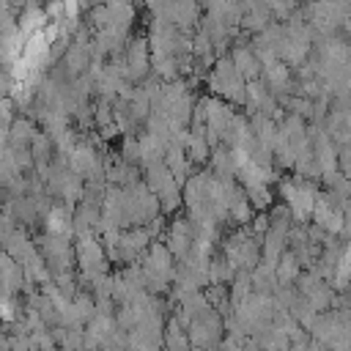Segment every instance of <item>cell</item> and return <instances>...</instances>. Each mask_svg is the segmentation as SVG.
<instances>
[{
	"mask_svg": "<svg viewBox=\"0 0 351 351\" xmlns=\"http://www.w3.org/2000/svg\"><path fill=\"white\" fill-rule=\"evenodd\" d=\"M206 82H208V90L219 99H225L228 104L233 107H244V80L239 77V71L233 69L228 52L225 55H217L208 74H206Z\"/></svg>",
	"mask_w": 351,
	"mask_h": 351,
	"instance_id": "6da1fadb",
	"label": "cell"
},
{
	"mask_svg": "<svg viewBox=\"0 0 351 351\" xmlns=\"http://www.w3.org/2000/svg\"><path fill=\"white\" fill-rule=\"evenodd\" d=\"M318 184L315 181H307V178H288V181H280V195L291 211V219L299 222V225H307V217L313 211V203L318 197Z\"/></svg>",
	"mask_w": 351,
	"mask_h": 351,
	"instance_id": "7a4b0ae2",
	"label": "cell"
},
{
	"mask_svg": "<svg viewBox=\"0 0 351 351\" xmlns=\"http://www.w3.org/2000/svg\"><path fill=\"white\" fill-rule=\"evenodd\" d=\"M186 337H189V346H200V348H217L219 337H222V315L208 307L206 313L195 315L189 324H186Z\"/></svg>",
	"mask_w": 351,
	"mask_h": 351,
	"instance_id": "3957f363",
	"label": "cell"
},
{
	"mask_svg": "<svg viewBox=\"0 0 351 351\" xmlns=\"http://www.w3.org/2000/svg\"><path fill=\"white\" fill-rule=\"evenodd\" d=\"M123 60H126L129 82L140 85L151 74V47H148V38L143 33L126 38V44H123Z\"/></svg>",
	"mask_w": 351,
	"mask_h": 351,
	"instance_id": "277c9868",
	"label": "cell"
},
{
	"mask_svg": "<svg viewBox=\"0 0 351 351\" xmlns=\"http://www.w3.org/2000/svg\"><path fill=\"white\" fill-rule=\"evenodd\" d=\"M228 58H230L233 69L239 71V77H241L244 82L261 77V60L255 58V52H252V47H250V38H244V41H241V38H233V44L228 47Z\"/></svg>",
	"mask_w": 351,
	"mask_h": 351,
	"instance_id": "5b68a950",
	"label": "cell"
},
{
	"mask_svg": "<svg viewBox=\"0 0 351 351\" xmlns=\"http://www.w3.org/2000/svg\"><path fill=\"white\" fill-rule=\"evenodd\" d=\"M310 217H313V222H315L324 233L337 236V233H340V228H343L346 211H340V208L335 206V200H332L326 192H318V197H315V203H313Z\"/></svg>",
	"mask_w": 351,
	"mask_h": 351,
	"instance_id": "8992f818",
	"label": "cell"
},
{
	"mask_svg": "<svg viewBox=\"0 0 351 351\" xmlns=\"http://www.w3.org/2000/svg\"><path fill=\"white\" fill-rule=\"evenodd\" d=\"M261 82L274 96H291L293 93V69L285 66L282 60H271L269 66L261 69Z\"/></svg>",
	"mask_w": 351,
	"mask_h": 351,
	"instance_id": "52a82bcc",
	"label": "cell"
},
{
	"mask_svg": "<svg viewBox=\"0 0 351 351\" xmlns=\"http://www.w3.org/2000/svg\"><path fill=\"white\" fill-rule=\"evenodd\" d=\"M162 241H165V247L170 250V255H173L176 261L186 258V255L192 252V244H195L192 228H189L186 217H184V219H173V222L167 225V233L162 236Z\"/></svg>",
	"mask_w": 351,
	"mask_h": 351,
	"instance_id": "ba28073f",
	"label": "cell"
},
{
	"mask_svg": "<svg viewBox=\"0 0 351 351\" xmlns=\"http://www.w3.org/2000/svg\"><path fill=\"white\" fill-rule=\"evenodd\" d=\"M41 225H44V233H52V236H69V239H74V233H71V206H66L63 200L52 203V206L44 211Z\"/></svg>",
	"mask_w": 351,
	"mask_h": 351,
	"instance_id": "9c48e42d",
	"label": "cell"
},
{
	"mask_svg": "<svg viewBox=\"0 0 351 351\" xmlns=\"http://www.w3.org/2000/svg\"><path fill=\"white\" fill-rule=\"evenodd\" d=\"M236 167H239V162H236L233 148H228L222 143L211 148V154H208V170L217 178H233L236 176Z\"/></svg>",
	"mask_w": 351,
	"mask_h": 351,
	"instance_id": "30bf717a",
	"label": "cell"
},
{
	"mask_svg": "<svg viewBox=\"0 0 351 351\" xmlns=\"http://www.w3.org/2000/svg\"><path fill=\"white\" fill-rule=\"evenodd\" d=\"M134 19H137V8L134 3H118V5H107V27L129 36V30L134 27Z\"/></svg>",
	"mask_w": 351,
	"mask_h": 351,
	"instance_id": "8fae6325",
	"label": "cell"
},
{
	"mask_svg": "<svg viewBox=\"0 0 351 351\" xmlns=\"http://www.w3.org/2000/svg\"><path fill=\"white\" fill-rule=\"evenodd\" d=\"M44 25H47V16H44L41 3L27 0V5H25L19 14H16V27H19V36H22V38H27L30 33L41 30Z\"/></svg>",
	"mask_w": 351,
	"mask_h": 351,
	"instance_id": "7c38bea8",
	"label": "cell"
},
{
	"mask_svg": "<svg viewBox=\"0 0 351 351\" xmlns=\"http://www.w3.org/2000/svg\"><path fill=\"white\" fill-rule=\"evenodd\" d=\"M36 121L27 115H14V121L8 123V148H27L33 134H36Z\"/></svg>",
	"mask_w": 351,
	"mask_h": 351,
	"instance_id": "4fadbf2b",
	"label": "cell"
},
{
	"mask_svg": "<svg viewBox=\"0 0 351 351\" xmlns=\"http://www.w3.org/2000/svg\"><path fill=\"white\" fill-rule=\"evenodd\" d=\"M137 137V154H140V167H145V165H151V162H159L162 156H165V148H167V143L165 140H159L156 134H151V132H140V134H134Z\"/></svg>",
	"mask_w": 351,
	"mask_h": 351,
	"instance_id": "5bb4252c",
	"label": "cell"
},
{
	"mask_svg": "<svg viewBox=\"0 0 351 351\" xmlns=\"http://www.w3.org/2000/svg\"><path fill=\"white\" fill-rule=\"evenodd\" d=\"M36 250V241L25 233V228H14L8 236H5V241H3V252H8L16 263H22L25 258H27V252H33Z\"/></svg>",
	"mask_w": 351,
	"mask_h": 351,
	"instance_id": "9a60e30c",
	"label": "cell"
},
{
	"mask_svg": "<svg viewBox=\"0 0 351 351\" xmlns=\"http://www.w3.org/2000/svg\"><path fill=\"white\" fill-rule=\"evenodd\" d=\"M250 132L255 140L266 143V145H274L277 140V121L271 115H263V112H250Z\"/></svg>",
	"mask_w": 351,
	"mask_h": 351,
	"instance_id": "2e32d148",
	"label": "cell"
},
{
	"mask_svg": "<svg viewBox=\"0 0 351 351\" xmlns=\"http://www.w3.org/2000/svg\"><path fill=\"white\" fill-rule=\"evenodd\" d=\"M184 154L192 165H206L208 162V154H211V145L206 140L203 132H189L186 134V143H184Z\"/></svg>",
	"mask_w": 351,
	"mask_h": 351,
	"instance_id": "e0dca14e",
	"label": "cell"
},
{
	"mask_svg": "<svg viewBox=\"0 0 351 351\" xmlns=\"http://www.w3.org/2000/svg\"><path fill=\"white\" fill-rule=\"evenodd\" d=\"M299 271H302V266L296 263V258H293L291 250H285V252L277 258V263H274V274H277V282H280V285H293L296 277H299Z\"/></svg>",
	"mask_w": 351,
	"mask_h": 351,
	"instance_id": "ac0fdd59",
	"label": "cell"
},
{
	"mask_svg": "<svg viewBox=\"0 0 351 351\" xmlns=\"http://www.w3.org/2000/svg\"><path fill=\"white\" fill-rule=\"evenodd\" d=\"M233 266H230V261L219 252V255H211L208 258V266H206V274H208V282H217V285H228L230 282V277H233Z\"/></svg>",
	"mask_w": 351,
	"mask_h": 351,
	"instance_id": "d6986e66",
	"label": "cell"
},
{
	"mask_svg": "<svg viewBox=\"0 0 351 351\" xmlns=\"http://www.w3.org/2000/svg\"><path fill=\"white\" fill-rule=\"evenodd\" d=\"M156 200H159V214H176L181 208V186L170 181L165 189L156 192Z\"/></svg>",
	"mask_w": 351,
	"mask_h": 351,
	"instance_id": "ffe728a7",
	"label": "cell"
},
{
	"mask_svg": "<svg viewBox=\"0 0 351 351\" xmlns=\"http://www.w3.org/2000/svg\"><path fill=\"white\" fill-rule=\"evenodd\" d=\"M244 197H247V203L252 206V211H266V208L274 203V195H271V186H269V184L247 186V189H244Z\"/></svg>",
	"mask_w": 351,
	"mask_h": 351,
	"instance_id": "44dd1931",
	"label": "cell"
},
{
	"mask_svg": "<svg viewBox=\"0 0 351 351\" xmlns=\"http://www.w3.org/2000/svg\"><path fill=\"white\" fill-rule=\"evenodd\" d=\"M266 5L274 22H285L291 14L299 11V0H266Z\"/></svg>",
	"mask_w": 351,
	"mask_h": 351,
	"instance_id": "7402d4cb",
	"label": "cell"
},
{
	"mask_svg": "<svg viewBox=\"0 0 351 351\" xmlns=\"http://www.w3.org/2000/svg\"><path fill=\"white\" fill-rule=\"evenodd\" d=\"M101 27H107V5L104 3L88 8V30L93 33V30H101Z\"/></svg>",
	"mask_w": 351,
	"mask_h": 351,
	"instance_id": "603a6c76",
	"label": "cell"
},
{
	"mask_svg": "<svg viewBox=\"0 0 351 351\" xmlns=\"http://www.w3.org/2000/svg\"><path fill=\"white\" fill-rule=\"evenodd\" d=\"M80 3L77 0H63V16L60 19H80Z\"/></svg>",
	"mask_w": 351,
	"mask_h": 351,
	"instance_id": "cb8c5ba5",
	"label": "cell"
},
{
	"mask_svg": "<svg viewBox=\"0 0 351 351\" xmlns=\"http://www.w3.org/2000/svg\"><path fill=\"white\" fill-rule=\"evenodd\" d=\"M241 5H244V11H266L269 14L266 0H241Z\"/></svg>",
	"mask_w": 351,
	"mask_h": 351,
	"instance_id": "d4e9b609",
	"label": "cell"
},
{
	"mask_svg": "<svg viewBox=\"0 0 351 351\" xmlns=\"http://www.w3.org/2000/svg\"><path fill=\"white\" fill-rule=\"evenodd\" d=\"M5 5H8V8L14 11V14H19V11H22L25 5H27V0H5Z\"/></svg>",
	"mask_w": 351,
	"mask_h": 351,
	"instance_id": "484cf974",
	"label": "cell"
},
{
	"mask_svg": "<svg viewBox=\"0 0 351 351\" xmlns=\"http://www.w3.org/2000/svg\"><path fill=\"white\" fill-rule=\"evenodd\" d=\"M0 145H8V123L0 121Z\"/></svg>",
	"mask_w": 351,
	"mask_h": 351,
	"instance_id": "4316f807",
	"label": "cell"
},
{
	"mask_svg": "<svg viewBox=\"0 0 351 351\" xmlns=\"http://www.w3.org/2000/svg\"><path fill=\"white\" fill-rule=\"evenodd\" d=\"M99 3H104V5H118V3H129V0H99Z\"/></svg>",
	"mask_w": 351,
	"mask_h": 351,
	"instance_id": "83f0119b",
	"label": "cell"
},
{
	"mask_svg": "<svg viewBox=\"0 0 351 351\" xmlns=\"http://www.w3.org/2000/svg\"><path fill=\"white\" fill-rule=\"evenodd\" d=\"M189 351H214V348H200V346H189Z\"/></svg>",
	"mask_w": 351,
	"mask_h": 351,
	"instance_id": "f1b7e54d",
	"label": "cell"
},
{
	"mask_svg": "<svg viewBox=\"0 0 351 351\" xmlns=\"http://www.w3.org/2000/svg\"><path fill=\"white\" fill-rule=\"evenodd\" d=\"M3 197H5V195H3V189H0V211H3Z\"/></svg>",
	"mask_w": 351,
	"mask_h": 351,
	"instance_id": "f546056e",
	"label": "cell"
},
{
	"mask_svg": "<svg viewBox=\"0 0 351 351\" xmlns=\"http://www.w3.org/2000/svg\"><path fill=\"white\" fill-rule=\"evenodd\" d=\"M0 8H8V5H5V0H0Z\"/></svg>",
	"mask_w": 351,
	"mask_h": 351,
	"instance_id": "4dcf8cb0",
	"label": "cell"
}]
</instances>
